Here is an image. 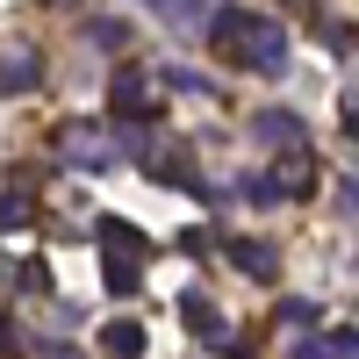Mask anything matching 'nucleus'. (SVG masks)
I'll return each instance as SVG.
<instances>
[{
    "mask_svg": "<svg viewBox=\"0 0 359 359\" xmlns=\"http://www.w3.org/2000/svg\"><path fill=\"white\" fill-rule=\"evenodd\" d=\"M208 43L216 57H230L237 72H259V79H280L287 72V29L259 8H216L208 15Z\"/></svg>",
    "mask_w": 359,
    "mask_h": 359,
    "instance_id": "nucleus-1",
    "label": "nucleus"
},
{
    "mask_svg": "<svg viewBox=\"0 0 359 359\" xmlns=\"http://www.w3.org/2000/svg\"><path fill=\"white\" fill-rule=\"evenodd\" d=\"M94 245H101V287H108V294H137V287H144V259H151L144 230H130L123 216H101Z\"/></svg>",
    "mask_w": 359,
    "mask_h": 359,
    "instance_id": "nucleus-2",
    "label": "nucleus"
},
{
    "mask_svg": "<svg viewBox=\"0 0 359 359\" xmlns=\"http://www.w3.org/2000/svg\"><path fill=\"white\" fill-rule=\"evenodd\" d=\"M50 151L65 158L72 172H115V158H123V137L101 130V123H57Z\"/></svg>",
    "mask_w": 359,
    "mask_h": 359,
    "instance_id": "nucleus-3",
    "label": "nucleus"
},
{
    "mask_svg": "<svg viewBox=\"0 0 359 359\" xmlns=\"http://www.w3.org/2000/svg\"><path fill=\"white\" fill-rule=\"evenodd\" d=\"M108 108L123 115V123H144V115H151V72H144V65H115V79H108Z\"/></svg>",
    "mask_w": 359,
    "mask_h": 359,
    "instance_id": "nucleus-4",
    "label": "nucleus"
},
{
    "mask_svg": "<svg viewBox=\"0 0 359 359\" xmlns=\"http://www.w3.org/2000/svg\"><path fill=\"white\" fill-rule=\"evenodd\" d=\"M144 165H151V180H165V187H180V194H208L201 172H194V158L180 151V144H165V151L151 144V151H144Z\"/></svg>",
    "mask_w": 359,
    "mask_h": 359,
    "instance_id": "nucleus-5",
    "label": "nucleus"
},
{
    "mask_svg": "<svg viewBox=\"0 0 359 359\" xmlns=\"http://www.w3.org/2000/svg\"><path fill=\"white\" fill-rule=\"evenodd\" d=\"M309 187H316V172H309V151H287V158H280V172L252 180V194H259V201H273V194H309Z\"/></svg>",
    "mask_w": 359,
    "mask_h": 359,
    "instance_id": "nucleus-6",
    "label": "nucleus"
},
{
    "mask_svg": "<svg viewBox=\"0 0 359 359\" xmlns=\"http://www.w3.org/2000/svg\"><path fill=\"white\" fill-rule=\"evenodd\" d=\"M29 86H43V50L8 43V57H0V94H29Z\"/></svg>",
    "mask_w": 359,
    "mask_h": 359,
    "instance_id": "nucleus-7",
    "label": "nucleus"
},
{
    "mask_svg": "<svg viewBox=\"0 0 359 359\" xmlns=\"http://www.w3.org/2000/svg\"><path fill=\"white\" fill-rule=\"evenodd\" d=\"M223 252L245 266L252 280H280V252H273V245H259V237H223Z\"/></svg>",
    "mask_w": 359,
    "mask_h": 359,
    "instance_id": "nucleus-8",
    "label": "nucleus"
},
{
    "mask_svg": "<svg viewBox=\"0 0 359 359\" xmlns=\"http://www.w3.org/2000/svg\"><path fill=\"white\" fill-rule=\"evenodd\" d=\"M180 316H187V331H194L201 345H223V309L208 302L201 287H187V294H180Z\"/></svg>",
    "mask_w": 359,
    "mask_h": 359,
    "instance_id": "nucleus-9",
    "label": "nucleus"
},
{
    "mask_svg": "<svg viewBox=\"0 0 359 359\" xmlns=\"http://www.w3.org/2000/svg\"><path fill=\"white\" fill-rule=\"evenodd\" d=\"M101 352H108V359H137V352H144V323H137V316H115L108 331H101Z\"/></svg>",
    "mask_w": 359,
    "mask_h": 359,
    "instance_id": "nucleus-10",
    "label": "nucleus"
},
{
    "mask_svg": "<svg viewBox=\"0 0 359 359\" xmlns=\"http://www.w3.org/2000/svg\"><path fill=\"white\" fill-rule=\"evenodd\" d=\"M252 130H259V144H280V151H302V123H294V115H273V108H266V115H259Z\"/></svg>",
    "mask_w": 359,
    "mask_h": 359,
    "instance_id": "nucleus-11",
    "label": "nucleus"
},
{
    "mask_svg": "<svg viewBox=\"0 0 359 359\" xmlns=\"http://www.w3.org/2000/svg\"><path fill=\"white\" fill-rule=\"evenodd\" d=\"M294 359H352V331H331V345L323 338H294Z\"/></svg>",
    "mask_w": 359,
    "mask_h": 359,
    "instance_id": "nucleus-12",
    "label": "nucleus"
},
{
    "mask_svg": "<svg viewBox=\"0 0 359 359\" xmlns=\"http://www.w3.org/2000/svg\"><path fill=\"white\" fill-rule=\"evenodd\" d=\"M29 223V194L15 187V194H0V230H22Z\"/></svg>",
    "mask_w": 359,
    "mask_h": 359,
    "instance_id": "nucleus-13",
    "label": "nucleus"
},
{
    "mask_svg": "<svg viewBox=\"0 0 359 359\" xmlns=\"http://www.w3.org/2000/svg\"><path fill=\"white\" fill-rule=\"evenodd\" d=\"M86 36H94V43H108V50H123V43H130V29L108 15V22H94V29H86Z\"/></svg>",
    "mask_w": 359,
    "mask_h": 359,
    "instance_id": "nucleus-14",
    "label": "nucleus"
},
{
    "mask_svg": "<svg viewBox=\"0 0 359 359\" xmlns=\"http://www.w3.org/2000/svg\"><path fill=\"white\" fill-rule=\"evenodd\" d=\"M144 8H158L165 22H194V0H144Z\"/></svg>",
    "mask_w": 359,
    "mask_h": 359,
    "instance_id": "nucleus-15",
    "label": "nucleus"
},
{
    "mask_svg": "<svg viewBox=\"0 0 359 359\" xmlns=\"http://www.w3.org/2000/svg\"><path fill=\"white\" fill-rule=\"evenodd\" d=\"M280 323H316V302H280Z\"/></svg>",
    "mask_w": 359,
    "mask_h": 359,
    "instance_id": "nucleus-16",
    "label": "nucleus"
},
{
    "mask_svg": "<svg viewBox=\"0 0 359 359\" xmlns=\"http://www.w3.org/2000/svg\"><path fill=\"white\" fill-rule=\"evenodd\" d=\"M0 359H22V331L15 323H0Z\"/></svg>",
    "mask_w": 359,
    "mask_h": 359,
    "instance_id": "nucleus-17",
    "label": "nucleus"
},
{
    "mask_svg": "<svg viewBox=\"0 0 359 359\" xmlns=\"http://www.w3.org/2000/svg\"><path fill=\"white\" fill-rule=\"evenodd\" d=\"M50 8H72V0H50Z\"/></svg>",
    "mask_w": 359,
    "mask_h": 359,
    "instance_id": "nucleus-18",
    "label": "nucleus"
}]
</instances>
